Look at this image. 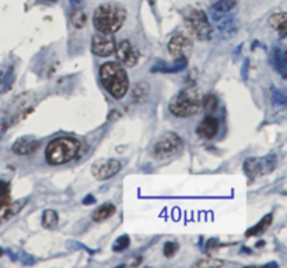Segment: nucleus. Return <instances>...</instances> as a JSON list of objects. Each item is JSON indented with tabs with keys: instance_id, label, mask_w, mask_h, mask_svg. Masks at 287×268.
I'll return each mask as SVG.
<instances>
[{
	"instance_id": "1",
	"label": "nucleus",
	"mask_w": 287,
	"mask_h": 268,
	"mask_svg": "<svg viewBox=\"0 0 287 268\" xmlns=\"http://www.w3.org/2000/svg\"><path fill=\"white\" fill-rule=\"evenodd\" d=\"M126 20V10L122 5L115 2H108L95 9L92 16V24L98 32L113 34L122 28Z\"/></svg>"
},
{
	"instance_id": "2",
	"label": "nucleus",
	"mask_w": 287,
	"mask_h": 268,
	"mask_svg": "<svg viewBox=\"0 0 287 268\" xmlns=\"http://www.w3.org/2000/svg\"><path fill=\"white\" fill-rule=\"evenodd\" d=\"M100 79L104 88L113 98L121 100L126 96L129 90L128 75L118 62L104 63L100 69Z\"/></svg>"
},
{
	"instance_id": "3",
	"label": "nucleus",
	"mask_w": 287,
	"mask_h": 268,
	"mask_svg": "<svg viewBox=\"0 0 287 268\" xmlns=\"http://www.w3.org/2000/svg\"><path fill=\"white\" fill-rule=\"evenodd\" d=\"M80 142L74 138L62 136L46 146L45 159L52 166H61L76 159L80 152Z\"/></svg>"
},
{
	"instance_id": "4",
	"label": "nucleus",
	"mask_w": 287,
	"mask_h": 268,
	"mask_svg": "<svg viewBox=\"0 0 287 268\" xmlns=\"http://www.w3.org/2000/svg\"><path fill=\"white\" fill-rule=\"evenodd\" d=\"M168 109L171 114L178 118H189L200 113L202 97L198 90L186 88L173 97V100L169 101Z\"/></svg>"
},
{
	"instance_id": "5",
	"label": "nucleus",
	"mask_w": 287,
	"mask_h": 268,
	"mask_svg": "<svg viewBox=\"0 0 287 268\" xmlns=\"http://www.w3.org/2000/svg\"><path fill=\"white\" fill-rule=\"evenodd\" d=\"M185 27L192 35L198 38L199 41H206L212 37L213 28L207 20L206 13L196 9H188L184 14Z\"/></svg>"
},
{
	"instance_id": "6",
	"label": "nucleus",
	"mask_w": 287,
	"mask_h": 268,
	"mask_svg": "<svg viewBox=\"0 0 287 268\" xmlns=\"http://www.w3.org/2000/svg\"><path fill=\"white\" fill-rule=\"evenodd\" d=\"M182 139L177 134L167 132L154 145V156L157 159H168L182 149Z\"/></svg>"
},
{
	"instance_id": "7",
	"label": "nucleus",
	"mask_w": 287,
	"mask_h": 268,
	"mask_svg": "<svg viewBox=\"0 0 287 268\" xmlns=\"http://www.w3.org/2000/svg\"><path fill=\"white\" fill-rule=\"evenodd\" d=\"M192 49H194V44L189 37L184 34H175L168 42V52L175 59V62H188Z\"/></svg>"
},
{
	"instance_id": "8",
	"label": "nucleus",
	"mask_w": 287,
	"mask_h": 268,
	"mask_svg": "<svg viewBox=\"0 0 287 268\" xmlns=\"http://www.w3.org/2000/svg\"><path fill=\"white\" fill-rule=\"evenodd\" d=\"M115 38L112 34H104V32H98L92 37L91 49L94 55L97 57L105 58L112 55L115 52Z\"/></svg>"
},
{
	"instance_id": "9",
	"label": "nucleus",
	"mask_w": 287,
	"mask_h": 268,
	"mask_svg": "<svg viewBox=\"0 0 287 268\" xmlns=\"http://www.w3.org/2000/svg\"><path fill=\"white\" fill-rule=\"evenodd\" d=\"M121 170V163L115 159H104L92 166V174L97 180H108Z\"/></svg>"
},
{
	"instance_id": "10",
	"label": "nucleus",
	"mask_w": 287,
	"mask_h": 268,
	"mask_svg": "<svg viewBox=\"0 0 287 268\" xmlns=\"http://www.w3.org/2000/svg\"><path fill=\"white\" fill-rule=\"evenodd\" d=\"M117 58L119 62L129 67H133L139 61V51L129 41H122L118 47H115Z\"/></svg>"
},
{
	"instance_id": "11",
	"label": "nucleus",
	"mask_w": 287,
	"mask_h": 268,
	"mask_svg": "<svg viewBox=\"0 0 287 268\" xmlns=\"http://www.w3.org/2000/svg\"><path fill=\"white\" fill-rule=\"evenodd\" d=\"M219 127H220L219 119L215 118L213 115H207L199 124V127L196 129V134L203 139H212L219 132Z\"/></svg>"
},
{
	"instance_id": "12",
	"label": "nucleus",
	"mask_w": 287,
	"mask_h": 268,
	"mask_svg": "<svg viewBox=\"0 0 287 268\" xmlns=\"http://www.w3.org/2000/svg\"><path fill=\"white\" fill-rule=\"evenodd\" d=\"M40 145V142L32 138V136H23L20 139H17L13 144V152L15 155H28L32 150L36 149V146Z\"/></svg>"
},
{
	"instance_id": "13",
	"label": "nucleus",
	"mask_w": 287,
	"mask_h": 268,
	"mask_svg": "<svg viewBox=\"0 0 287 268\" xmlns=\"http://www.w3.org/2000/svg\"><path fill=\"white\" fill-rule=\"evenodd\" d=\"M269 24L271 27H273L279 35L286 37V28H287V16L286 13H277V14H273L271 19H269Z\"/></svg>"
},
{
	"instance_id": "14",
	"label": "nucleus",
	"mask_w": 287,
	"mask_h": 268,
	"mask_svg": "<svg viewBox=\"0 0 287 268\" xmlns=\"http://www.w3.org/2000/svg\"><path fill=\"white\" fill-rule=\"evenodd\" d=\"M115 206L112 204H103L101 206H98L97 209L92 213V219L95 222H103L107 221L108 218H111L115 213Z\"/></svg>"
},
{
	"instance_id": "15",
	"label": "nucleus",
	"mask_w": 287,
	"mask_h": 268,
	"mask_svg": "<svg viewBox=\"0 0 287 268\" xmlns=\"http://www.w3.org/2000/svg\"><path fill=\"white\" fill-rule=\"evenodd\" d=\"M273 63L279 72L282 73L283 78H286V69H287V61H286V52L283 48H279L273 53Z\"/></svg>"
},
{
	"instance_id": "16",
	"label": "nucleus",
	"mask_w": 287,
	"mask_h": 268,
	"mask_svg": "<svg viewBox=\"0 0 287 268\" xmlns=\"http://www.w3.org/2000/svg\"><path fill=\"white\" fill-rule=\"evenodd\" d=\"M271 223H272V215L269 213V215H266V217L263 218L258 225L251 227V229L246 232V236L251 237V236H257V235H261V233H263L265 230H266L267 227L271 226Z\"/></svg>"
},
{
	"instance_id": "17",
	"label": "nucleus",
	"mask_w": 287,
	"mask_h": 268,
	"mask_svg": "<svg viewBox=\"0 0 287 268\" xmlns=\"http://www.w3.org/2000/svg\"><path fill=\"white\" fill-rule=\"evenodd\" d=\"M245 173L250 177H255V175L259 173V171L262 170V162H259V160L257 159H248L245 162Z\"/></svg>"
},
{
	"instance_id": "18",
	"label": "nucleus",
	"mask_w": 287,
	"mask_h": 268,
	"mask_svg": "<svg viewBox=\"0 0 287 268\" xmlns=\"http://www.w3.org/2000/svg\"><path fill=\"white\" fill-rule=\"evenodd\" d=\"M59 222L58 213L52 209H46L42 215V223L45 227H55Z\"/></svg>"
},
{
	"instance_id": "19",
	"label": "nucleus",
	"mask_w": 287,
	"mask_h": 268,
	"mask_svg": "<svg viewBox=\"0 0 287 268\" xmlns=\"http://www.w3.org/2000/svg\"><path fill=\"white\" fill-rule=\"evenodd\" d=\"M202 107L209 114L213 113V111H216L217 107H219V100H217V97H216L215 94H209V96H206V97L202 100Z\"/></svg>"
},
{
	"instance_id": "20",
	"label": "nucleus",
	"mask_w": 287,
	"mask_h": 268,
	"mask_svg": "<svg viewBox=\"0 0 287 268\" xmlns=\"http://www.w3.org/2000/svg\"><path fill=\"white\" fill-rule=\"evenodd\" d=\"M72 23L73 26L76 27V28H82V27H84V24L87 23V16H86V13L82 10L73 11Z\"/></svg>"
},
{
	"instance_id": "21",
	"label": "nucleus",
	"mask_w": 287,
	"mask_h": 268,
	"mask_svg": "<svg viewBox=\"0 0 287 268\" xmlns=\"http://www.w3.org/2000/svg\"><path fill=\"white\" fill-rule=\"evenodd\" d=\"M10 202V195H9V184L0 181V208L9 205Z\"/></svg>"
},
{
	"instance_id": "22",
	"label": "nucleus",
	"mask_w": 287,
	"mask_h": 268,
	"mask_svg": "<svg viewBox=\"0 0 287 268\" xmlns=\"http://www.w3.org/2000/svg\"><path fill=\"white\" fill-rule=\"evenodd\" d=\"M129 244H130V239L128 236H121L117 242L113 243V252H122L129 247Z\"/></svg>"
},
{
	"instance_id": "23",
	"label": "nucleus",
	"mask_w": 287,
	"mask_h": 268,
	"mask_svg": "<svg viewBox=\"0 0 287 268\" xmlns=\"http://www.w3.org/2000/svg\"><path fill=\"white\" fill-rule=\"evenodd\" d=\"M177 243H173V242H167L164 244V256L165 257H173L175 253H177Z\"/></svg>"
},
{
	"instance_id": "24",
	"label": "nucleus",
	"mask_w": 287,
	"mask_h": 268,
	"mask_svg": "<svg viewBox=\"0 0 287 268\" xmlns=\"http://www.w3.org/2000/svg\"><path fill=\"white\" fill-rule=\"evenodd\" d=\"M90 202H94V198H92V196H87V198H84V204L90 205Z\"/></svg>"
},
{
	"instance_id": "25",
	"label": "nucleus",
	"mask_w": 287,
	"mask_h": 268,
	"mask_svg": "<svg viewBox=\"0 0 287 268\" xmlns=\"http://www.w3.org/2000/svg\"><path fill=\"white\" fill-rule=\"evenodd\" d=\"M212 3H216V2H220V0H211Z\"/></svg>"
},
{
	"instance_id": "26",
	"label": "nucleus",
	"mask_w": 287,
	"mask_h": 268,
	"mask_svg": "<svg viewBox=\"0 0 287 268\" xmlns=\"http://www.w3.org/2000/svg\"><path fill=\"white\" fill-rule=\"evenodd\" d=\"M48 2H55V0H48Z\"/></svg>"
}]
</instances>
